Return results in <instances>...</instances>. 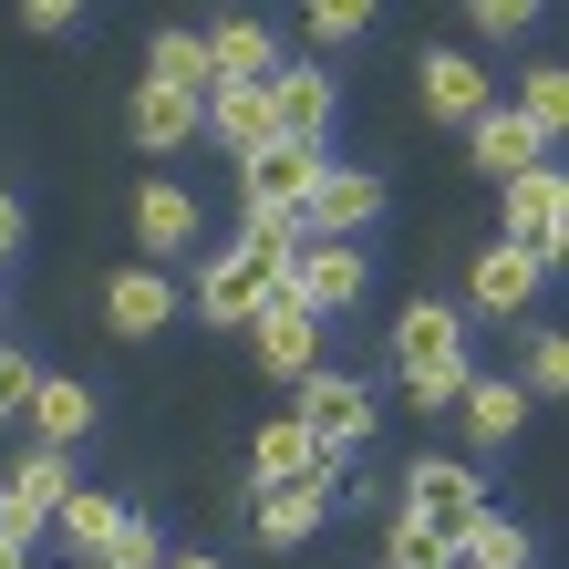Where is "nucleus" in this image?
Masks as SVG:
<instances>
[{
	"label": "nucleus",
	"instance_id": "nucleus-1",
	"mask_svg": "<svg viewBox=\"0 0 569 569\" xmlns=\"http://www.w3.org/2000/svg\"><path fill=\"white\" fill-rule=\"evenodd\" d=\"M393 373H405V393H415L425 415H446L456 393H466L477 352H466V311H456V300H415V311L393 321Z\"/></svg>",
	"mask_w": 569,
	"mask_h": 569
},
{
	"label": "nucleus",
	"instance_id": "nucleus-2",
	"mask_svg": "<svg viewBox=\"0 0 569 569\" xmlns=\"http://www.w3.org/2000/svg\"><path fill=\"white\" fill-rule=\"evenodd\" d=\"M270 290H280V259H259L249 239H228L218 259H197V290H187V311L208 321V331H249L259 311H270Z\"/></svg>",
	"mask_w": 569,
	"mask_h": 569
},
{
	"label": "nucleus",
	"instance_id": "nucleus-3",
	"mask_svg": "<svg viewBox=\"0 0 569 569\" xmlns=\"http://www.w3.org/2000/svg\"><path fill=\"white\" fill-rule=\"evenodd\" d=\"M405 518L435 528V539H446V559H456L466 528L487 518V477H477L466 456H415V466H405Z\"/></svg>",
	"mask_w": 569,
	"mask_h": 569
},
{
	"label": "nucleus",
	"instance_id": "nucleus-4",
	"mask_svg": "<svg viewBox=\"0 0 569 569\" xmlns=\"http://www.w3.org/2000/svg\"><path fill=\"white\" fill-rule=\"evenodd\" d=\"M362 290H373V259H362L352 239H300L290 270H280V300H290V311H311V321L352 311Z\"/></svg>",
	"mask_w": 569,
	"mask_h": 569
},
{
	"label": "nucleus",
	"instance_id": "nucleus-5",
	"mask_svg": "<svg viewBox=\"0 0 569 569\" xmlns=\"http://www.w3.org/2000/svg\"><path fill=\"white\" fill-rule=\"evenodd\" d=\"M73 487H83V466H73V456H52V446H21V456H11V477H0V539H21V549H31Z\"/></svg>",
	"mask_w": 569,
	"mask_h": 569
},
{
	"label": "nucleus",
	"instance_id": "nucleus-6",
	"mask_svg": "<svg viewBox=\"0 0 569 569\" xmlns=\"http://www.w3.org/2000/svg\"><path fill=\"white\" fill-rule=\"evenodd\" d=\"M508 249H528L539 270L559 280V259H569V177L559 166H528V177H508Z\"/></svg>",
	"mask_w": 569,
	"mask_h": 569
},
{
	"label": "nucleus",
	"instance_id": "nucleus-7",
	"mask_svg": "<svg viewBox=\"0 0 569 569\" xmlns=\"http://www.w3.org/2000/svg\"><path fill=\"white\" fill-rule=\"evenodd\" d=\"M321 166H331L321 146H259V156H239V218H290L300 228Z\"/></svg>",
	"mask_w": 569,
	"mask_h": 569
},
{
	"label": "nucleus",
	"instance_id": "nucleus-8",
	"mask_svg": "<svg viewBox=\"0 0 569 569\" xmlns=\"http://www.w3.org/2000/svg\"><path fill=\"white\" fill-rule=\"evenodd\" d=\"M290 425L311 435L321 456H352L362 435H373V393H362L352 373H331V362H321V373H300V405H290Z\"/></svg>",
	"mask_w": 569,
	"mask_h": 569
},
{
	"label": "nucleus",
	"instance_id": "nucleus-9",
	"mask_svg": "<svg viewBox=\"0 0 569 569\" xmlns=\"http://www.w3.org/2000/svg\"><path fill=\"white\" fill-rule=\"evenodd\" d=\"M331 114H342L331 62H280V73H270V124H280V146H321V156H331Z\"/></svg>",
	"mask_w": 569,
	"mask_h": 569
},
{
	"label": "nucleus",
	"instance_id": "nucleus-10",
	"mask_svg": "<svg viewBox=\"0 0 569 569\" xmlns=\"http://www.w3.org/2000/svg\"><path fill=\"white\" fill-rule=\"evenodd\" d=\"M393 208V187L373 177V166H321L311 208H300V239H352V228H373Z\"/></svg>",
	"mask_w": 569,
	"mask_h": 569
},
{
	"label": "nucleus",
	"instance_id": "nucleus-11",
	"mask_svg": "<svg viewBox=\"0 0 569 569\" xmlns=\"http://www.w3.org/2000/svg\"><path fill=\"white\" fill-rule=\"evenodd\" d=\"M539 290H549V270L528 249H477V270H466V321H518V311H539Z\"/></svg>",
	"mask_w": 569,
	"mask_h": 569
},
{
	"label": "nucleus",
	"instance_id": "nucleus-12",
	"mask_svg": "<svg viewBox=\"0 0 569 569\" xmlns=\"http://www.w3.org/2000/svg\"><path fill=\"white\" fill-rule=\"evenodd\" d=\"M249 477H259V487H321V497H342V456H321L311 435L280 415V425L249 435Z\"/></svg>",
	"mask_w": 569,
	"mask_h": 569
},
{
	"label": "nucleus",
	"instance_id": "nucleus-13",
	"mask_svg": "<svg viewBox=\"0 0 569 569\" xmlns=\"http://www.w3.org/2000/svg\"><path fill=\"white\" fill-rule=\"evenodd\" d=\"M197 146H228V156L280 146V124H270V83H208V104H197Z\"/></svg>",
	"mask_w": 569,
	"mask_h": 569
},
{
	"label": "nucleus",
	"instance_id": "nucleus-14",
	"mask_svg": "<svg viewBox=\"0 0 569 569\" xmlns=\"http://www.w3.org/2000/svg\"><path fill=\"white\" fill-rule=\"evenodd\" d=\"M415 93H425V114H435V124H456V136L497 104V83H487V62H477V52H425V62H415Z\"/></svg>",
	"mask_w": 569,
	"mask_h": 569
},
{
	"label": "nucleus",
	"instance_id": "nucleus-15",
	"mask_svg": "<svg viewBox=\"0 0 569 569\" xmlns=\"http://www.w3.org/2000/svg\"><path fill=\"white\" fill-rule=\"evenodd\" d=\"M21 425H31V446L73 456V446H93L104 405H93V383H73V373H42V383H31V405H21Z\"/></svg>",
	"mask_w": 569,
	"mask_h": 569
},
{
	"label": "nucleus",
	"instance_id": "nucleus-16",
	"mask_svg": "<svg viewBox=\"0 0 569 569\" xmlns=\"http://www.w3.org/2000/svg\"><path fill=\"white\" fill-rule=\"evenodd\" d=\"M249 352H259V373H270V383H300V373H321V321L290 311V300L270 290V311L249 321Z\"/></svg>",
	"mask_w": 569,
	"mask_h": 569
},
{
	"label": "nucleus",
	"instance_id": "nucleus-17",
	"mask_svg": "<svg viewBox=\"0 0 569 569\" xmlns=\"http://www.w3.org/2000/svg\"><path fill=\"white\" fill-rule=\"evenodd\" d=\"M136 249H146V270H166V259L197 249V197L177 177H146L136 187Z\"/></svg>",
	"mask_w": 569,
	"mask_h": 569
},
{
	"label": "nucleus",
	"instance_id": "nucleus-18",
	"mask_svg": "<svg viewBox=\"0 0 569 569\" xmlns=\"http://www.w3.org/2000/svg\"><path fill=\"white\" fill-rule=\"evenodd\" d=\"M166 321H177V280L166 270H114L104 280V331L114 342H156Z\"/></svg>",
	"mask_w": 569,
	"mask_h": 569
},
{
	"label": "nucleus",
	"instance_id": "nucleus-19",
	"mask_svg": "<svg viewBox=\"0 0 569 569\" xmlns=\"http://www.w3.org/2000/svg\"><path fill=\"white\" fill-rule=\"evenodd\" d=\"M249 528H259V549H311L321 528H331V497L321 487H259L249 497Z\"/></svg>",
	"mask_w": 569,
	"mask_h": 569
},
{
	"label": "nucleus",
	"instance_id": "nucleus-20",
	"mask_svg": "<svg viewBox=\"0 0 569 569\" xmlns=\"http://www.w3.org/2000/svg\"><path fill=\"white\" fill-rule=\"evenodd\" d=\"M208 62H218V83H270L280 73V31L228 11V21H208Z\"/></svg>",
	"mask_w": 569,
	"mask_h": 569
},
{
	"label": "nucleus",
	"instance_id": "nucleus-21",
	"mask_svg": "<svg viewBox=\"0 0 569 569\" xmlns=\"http://www.w3.org/2000/svg\"><path fill=\"white\" fill-rule=\"evenodd\" d=\"M466 156H477V177H497V187H508V177H528V166H549V146L528 136L508 104H487L477 124H466Z\"/></svg>",
	"mask_w": 569,
	"mask_h": 569
},
{
	"label": "nucleus",
	"instance_id": "nucleus-22",
	"mask_svg": "<svg viewBox=\"0 0 569 569\" xmlns=\"http://www.w3.org/2000/svg\"><path fill=\"white\" fill-rule=\"evenodd\" d=\"M456 415H466V435H477V446H518V425H528V393H518L508 373H466Z\"/></svg>",
	"mask_w": 569,
	"mask_h": 569
},
{
	"label": "nucleus",
	"instance_id": "nucleus-23",
	"mask_svg": "<svg viewBox=\"0 0 569 569\" xmlns=\"http://www.w3.org/2000/svg\"><path fill=\"white\" fill-rule=\"evenodd\" d=\"M124 124H136V146H146V156H177V146H197V93L136 83V104H124Z\"/></svg>",
	"mask_w": 569,
	"mask_h": 569
},
{
	"label": "nucleus",
	"instance_id": "nucleus-24",
	"mask_svg": "<svg viewBox=\"0 0 569 569\" xmlns=\"http://www.w3.org/2000/svg\"><path fill=\"white\" fill-rule=\"evenodd\" d=\"M146 83H166V93H197V104H208V83H218V62H208V31H156V52H146Z\"/></svg>",
	"mask_w": 569,
	"mask_h": 569
},
{
	"label": "nucleus",
	"instance_id": "nucleus-25",
	"mask_svg": "<svg viewBox=\"0 0 569 569\" xmlns=\"http://www.w3.org/2000/svg\"><path fill=\"white\" fill-rule=\"evenodd\" d=\"M508 114H518L539 146H559V136H569V73H559V62H528V83H518Z\"/></svg>",
	"mask_w": 569,
	"mask_h": 569
},
{
	"label": "nucleus",
	"instance_id": "nucleus-26",
	"mask_svg": "<svg viewBox=\"0 0 569 569\" xmlns=\"http://www.w3.org/2000/svg\"><path fill=\"white\" fill-rule=\"evenodd\" d=\"M456 559H466V569H539L528 528H518V518H497V508H487L477 528H466V549H456Z\"/></svg>",
	"mask_w": 569,
	"mask_h": 569
},
{
	"label": "nucleus",
	"instance_id": "nucleus-27",
	"mask_svg": "<svg viewBox=\"0 0 569 569\" xmlns=\"http://www.w3.org/2000/svg\"><path fill=\"white\" fill-rule=\"evenodd\" d=\"M114 518H124V508H114L104 487H73V497H62V508H52V528H62V539H73L83 559H93V549L114 539Z\"/></svg>",
	"mask_w": 569,
	"mask_h": 569
},
{
	"label": "nucleus",
	"instance_id": "nucleus-28",
	"mask_svg": "<svg viewBox=\"0 0 569 569\" xmlns=\"http://www.w3.org/2000/svg\"><path fill=\"white\" fill-rule=\"evenodd\" d=\"M83 569H166V539H156V518H136V508H124V518H114V539L93 549Z\"/></svg>",
	"mask_w": 569,
	"mask_h": 569
},
{
	"label": "nucleus",
	"instance_id": "nucleus-29",
	"mask_svg": "<svg viewBox=\"0 0 569 569\" xmlns=\"http://www.w3.org/2000/svg\"><path fill=\"white\" fill-rule=\"evenodd\" d=\"M383 569H446V539H435V528H415L405 508H393V528H383Z\"/></svg>",
	"mask_w": 569,
	"mask_h": 569
},
{
	"label": "nucleus",
	"instance_id": "nucleus-30",
	"mask_svg": "<svg viewBox=\"0 0 569 569\" xmlns=\"http://www.w3.org/2000/svg\"><path fill=\"white\" fill-rule=\"evenodd\" d=\"M559 383H569V342H559V331H539V342H528V362H518V393L539 405V393H559Z\"/></svg>",
	"mask_w": 569,
	"mask_h": 569
},
{
	"label": "nucleus",
	"instance_id": "nucleus-31",
	"mask_svg": "<svg viewBox=\"0 0 569 569\" xmlns=\"http://www.w3.org/2000/svg\"><path fill=\"white\" fill-rule=\"evenodd\" d=\"M31 383H42V362H31L21 342H0V425H11V415L31 405Z\"/></svg>",
	"mask_w": 569,
	"mask_h": 569
},
{
	"label": "nucleus",
	"instance_id": "nucleus-32",
	"mask_svg": "<svg viewBox=\"0 0 569 569\" xmlns=\"http://www.w3.org/2000/svg\"><path fill=\"white\" fill-rule=\"evenodd\" d=\"M362 31H373V11H362V0H321V11H311V42H331V52L362 42Z\"/></svg>",
	"mask_w": 569,
	"mask_h": 569
},
{
	"label": "nucleus",
	"instance_id": "nucleus-33",
	"mask_svg": "<svg viewBox=\"0 0 569 569\" xmlns=\"http://www.w3.org/2000/svg\"><path fill=\"white\" fill-rule=\"evenodd\" d=\"M466 21H477L487 42H518V31L539 21V11H528V0H477V11H466Z\"/></svg>",
	"mask_w": 569,
	"mask_h": 569
},
{
	"label": "nucleus",
	"instance_id": "nucleus-34",
	"mask_svg": "<svg viewBox=\"0 0 569 569\" xmlns=\"http://www.w3.org/2000/svg\"><path fill=\"white\" fill-rule=\"evenodd\" d=\"M21 31H42V42H73V31H83V11H73V0H31V11H21Z\"/></svg>",
	"mask_w": 569,
	"mask_h": 569
},
{
	"label": "nucleus",
	"instance_id": "nucleus-35",
	"mask_svg": "<svg viewBox=\"0 0 569 569\" xmlns=\"http://www.w3.org/2000/svg\"><path fill=\"white\" fill-rule=\"evenodd\" d=\"M21 239H31V208H21L11 187H0V270H11V259H21Z\"/></svg>",
	"mask_w": 569,
	"mask_h": 569
},
{
	"label": "nucleus",
	"instance_id": "nucleus-36",
	"mask_svg": "<svg viewBox=\"0 0 569 569\" xmlns=\"http://www.w3.org/2000/svg\"><path fill=\"white\" fill-rule=\"evenodd\" d=\"M0 569H31V549H21V539H0Z\"/></svg>",
	"mask_w": 569,
	"mask_h": 569
},
{
	"label": "nucleus",
	"instance_id": "nucleus-37",
	"mask_svg": "<svg viewBox=\"0 0 569 569\" xmlns=\"http://www.w3.org/2000/svg\"><path fill=\"white\" fill-rule=\"evenodd\" d=\"M166 569H228V559H208V549H187V559H166Z\"/></svg>",
	"mask_w": 569,
	"mask_h": 569
},
{
	"label": "nucleus",
	"instance_id": "nucleus-38",
	"mask_svg": "<svg viewBox=\"0 0 569 569\" xmlns=\"http://www.w3.org/2000/svg\"><path fill=\"white\" fill-rule=\"evenodd\" d=\"M0 311H11V290H0Z\"/></svg>",
	"mask_w": 569,
	"mask_h": 569
},
{
	"label": "nucleus",
	"instance_id": "nucleus-39",
	"mask_svg": "<svg viewBox=\"0 0 569 569\" xmlns=\"http://www.w3.org/2000/svg\"><path fill=\"white\" fill-rule=\"evenodd\" d=\"M373 569H383V559H373Z\"/></svg>",
	"mask_w": 569,
	"mask_h": 569
}]
</instances>
